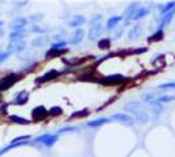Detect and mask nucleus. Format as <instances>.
Instances as JSON below:
<instances>
[{
    "label": "nucleus",
    "mask_w": 175,
    "mask_h": 157,
    "mask_svg": "<svg viewBox=\"0 0 175 157\" xmlns=\"http://www.w3.org/2000/svg\"><path fill=\"white\" fill-rule=\"evenodd\" d=\"M126 110L132 114V118L135 120H137L138 123L144 124V123H146V122L149 120V115L146 114L145 110L141 107L140 102H137V101L129 102V104L126 105Z\"/></svg>",
    "instance_id": "1"
},
{
    "label": "nucleus",
    "mask_w": 175,
    "mask_h": 157,
    "mask_svg": "<svg viewBox=\"0 0 175 157\" xmlns=\"http://www.w3.org/2000/svg\"><path fill=\"white\" fill-rule=\"evenodd\" d=\"M17 80V75L12 73V75H8L3 78L2 81H0V90H7L9 86H12Z\"/></svg>",
    "instance_id": "2"
},
{
    "label": "nucleus",
    "mask_w": 175,
    "mask_h": 157,
    "mask_svg": "<svg viewBox=\"0 0 175 157\" xmlns=\"http://www.w3.org/2000/svg\"><path fill=\"white\" fill-rule=\"evenodd\" d=\"M113 119L120 122V123H124L127 126H132L135 123V119L128 114H123V113H119V114H114L113 115Z\"/></svg>",
    "instance_id": "3"
},
{
    "label": "nucleus",
    "mask_w": 175,
    "mask_h": 157,
    "mask_svg": "<svg viewBox=\"0 0 175 157\" xmlns=\"http://www.w3.org/2000/svg\"><path fill=\"white\" fill-rule=\"evenodd\" d=\"M25 47H26V43L24 41L9 43V46H8V53H21V51L25 50Z\"/></svg>",
    "instance_id": "4"
},
{
    "label": "nucleus",
    "mask_w": 175,
    "mask_h": 157,
    "mask_svg": "<svg viewBox=\"0 0 175 157\" xmlns=\"http://www.w3.org/2000/svg\"><path fill=\"white\" fill-rule=\"evenodd\" d=\"M101 33H102V25L101 24H94L89 30V38L91 41H95V39L101 35Z\"/></svg>",
    "instance_id": "5"
},
{
    "label": "nucleus",
    "mask_w": 175,
    "mask_h": 157,
    "mask_svg": "<svg viewBox=\"0 0 175 157\" xmlns=\"http://www.w3.org/2000/svg\"><path fill=\"white\" fill-rule=\"evenodd\" d=\"M25 35H26L25 29L14 30V31H12L11 35H9V42H11V43H13V42H20L22 38H25Z\"/></svg>",
    "instance_id": "6"
},
{
    "label": "nucleus",
    "mask_w": 175,
    "mask_h": 157,
    "mask_svg": "<svg viewBox=\"0 0 175 157\" xmlns=\"http://www.w3.org/2000/svg\"><path fill=\"white\" fill-rule=\"evenodd\" d=\"M46 114H47V110L43 106H38V107H35L31 111V117H33L34 120H41L42 118L46 117Z\"/></svg>",
    "instance_id": "7"
},
{
    "label": "nucleus",
    "mask_w": 175,
    "mask_h": 157,
    "mask_svg": "<svg viewBox=\"0 0 175 157\" xmlns=\"http://www.w3.org/2000/svg\"><path fill=\"white\" fill-rule=\"evenodd\" d=\"M56 139H58V136H55V135H43V136H39L35 141H39V143H42L45 145H52L56 141Z\"/></svg>",
    "instance_id": "8"
},
{
    "label": "nucleus",
    "mask_w": 175,
    "mask_h": 157,
    "mask_svg": "<svg viewBox=\"0 0 175 157\" xmlns=\"http://www.w3.org/2000/svg\"><path fill=\"white\" fill-rule=\"evenodd\" d=\"M27 100H29V94H27V92H25V90H22V92H20L17 96H16L13 104L14 105H25Z\"/></svg>",
    "instance_id": "9"
},
{
    "label": "nucleus",
    "mask_w": 175,
    "mask_h": 157,
    "mask_svg": "<svg viewBox=\"0 0 175 157\" xmlns=\"http://www.w3.org/2000/svg\"><path fill=\"white\" fill-rule=\"evenodd\" d=\"M84 34L85 33H84V30H82V29H77L73 33L72 38H71V43H72V45H77V43H80L82 41V38H84Z\"/></svg>",
    "instance_id": "10"
},
{
    "label": "nucleus",
    "mask_w": 175,
    "mask_h": 157,
    "mask_svg": "<svg viewBox=\"0 0 175 157\" xmlns=\"http://www.w3.org/2000/svg\"><path fill=\"white\" fill-rule=\"evenodd\" d=\"M120 81H124V76H122V75H114V76L106 77L105 80H102L103 84H114V82H120Z\"/></svg>",
    "instance_id": "11"
},
{
    "label": "nucleus",
    "mask_w": 175,
    "mask_h": 157,
    "mask_svg": "<svg viewBox=\"0 0 175 157\" xmlns=\"http://www.w3.org/2000/svg\"><path fill=\"white\" fill-rule=\"evenodd\" d=\"M26 20L25 18H17V20H14V22L12 24V30H21V29H24V27L26 26Z\"/></svg>",
    "instance_id": "12"
},
{
    "label": "nucleus",
    "mask_w": 175,
    "mask_h": 157,
    "mask_svg": "<svg viewBox=\"0 0 175 157\" xmlns=\"http://www.w3.org/2000/svg\"><path fill=\"white\" fill-rule=\"evenodd\" d=\"M84 22H85V18L82 17V16H75L73 20H71L69 25L72 26V27H77V26L82 25V24H84Z\"/></svg>",
    "instance_id": "13"
},
{
    "label": "nucleus",
    "mask_w": 175,
    "mask_h": 157,
    "mask_svg": "<svg viewBox=\"0 0 175 157\" xmlns=\"http://www.w3.org/2000/svg\"><path fill=\"white\" fill-rule=\"evenodd\" d=\"M148 14V9L144 7H140V8H137V11L135 12V14L132 16V18L133 20H138V18H141V17H144V16Z\"/></svg>",
    "instance_id": "14"
},
{
    "label": "nucleus",
    "mask_w": 175,
    "mask_h": 157,
    "mask_svg": "<svg viewBox=\"0 0 175 157\" xmlns=\"http://www.w3.org/2000/svg\"><path fill=\"white\" fill-rule=\"evenodd\" d=\"M173 16H174V11H170V12H166V13L162 16V21H161V26H164L166 25V24H169L170 22V20L173 18Z\"/></svg>",
    "instance_id": "15"
},
{
    "label": "nucleus",
    "mask_w": 175,
    "mask_h": 157,
    "mask_svg": "<svg viewBox=\"0 0 175 157\" xmlns=\"http://www.w3.org/2000/svg\"><path fill=\"white\" fill-rule=\"evenodd\" d=\"M56 76H58V71L52 69V71H49L46 75H43V76L41 77V80L42 81H47V80H51V78H55Z\"/></svg>",
    "instance_id": "16"
},
{
    "label": "nucleus",
    "mask_w": 175,
    "mask_h": 157,
    "mask_svg": "<svg viewBox=\"0 0 175 157\" xmlns=\"http://www.w3.org/2000/svg\"><path fill=\"white\" fill-rule=\"evenodd\" d=\"M137 8H138V5L137 4H132L129 8H127V11H126V17H131L132 18V16L135 14V12L137 11Z\"/></svg>",
    "instance_id": "17"
},
{
    "label": "nucleus",
    "mask_w": 175,
    "mask_h": 157,
    "mask_svg": "<svg viewBox=\"0 0 175 157\" xmlns=\"http://www.w3.org/2000/svg\"><path fill=\"white\" fill-rule=\"evenodd\" d=\"M49 41V38L47 37H38V38H35L33 42H31V45L33 46H42V45H45V43Z\"/></svg>",
    "instance_id": "18"
},
{
    "label": "nucleus",
    "mask_w": 175,
    "mask_h": 157,
    "mask_svg": "<svg viewBox=\"0 0 175 157\" xmlns=\"http://www.w3.org/2000/svg\"><path fill=\"white\" fill-rule=\"evenodd\" d=\"M107 122L106 118H101V119H95L93 122H89L88 126H90V127H97V126H101V124H105Z\"/></svg>",
    "instance_id": "19"
},
{
    "label": "nucleus",
    "mask_w": 175,
    "mask_h": 157,
    "mask_svg": "<svg viewBox=\"0 0 175 157\" xmlns=\"http://www.w3.org/2000/svg\"><path fill=\"white\" fill-rule=\"evenodd\" d=\"M122 20V17H119V16H116V17H111L109 18V21H107V27H114L116 24H119V21Z\"/></svg>",
    "instance_id": "20"
},
{
    "label": "nucleus",
    "mask_w": 175,
    "mask_h": 157,
    "mask_svg": "<svg viewBox=\"0 0 175 157\" xmlns=\"http://www.w3.org/2000/svg\"><path fill=\"white\" fill-rule=\"evenodd\" d=\"M141 33V29H140V26H135L132 30L129 31V39H135L137 37V34H140Z\"/></svg>",
    "instance_id": "21"
},
{
    "label": "nucleus",
    "mask_w": 175,
    "mask_h": 157,
    "mask_svg": "<svg viewBox=\"0 0 175 157\" xmlns=\"http://www.w3.org/2000/svg\"><path fill=\"white\" fill-rule=\"evenodd\" d=\"M11 120H13L16 122V123H22V124H26V123H29V120H26L25 118H20L17 115H11Z\"/></svg>",
    "instance_id": "22"
},
{
    "label": "nucleus",
    "mask_w": 175,
    "mask_h": 157,
    "mask_svg": "<svg viewBox=\"0 0 175 157\" xmlns=\"http://www.w3.org/2000/svg\"><path fill=\"white\" fill-rule=\"evenodd\" d=\"M47 29L45 26H39V25H34L33 27H31V31L33 33H45Z\"/></svg>",
    "instance_id": "23"
},
{
    "label": "nucleus",
    "mask_w": 175,
    "mask_h": 157,
    "mask_svg": "<svg viewBox=\"0 0 175 157\" xmlns=\"http://www.w3.org/2000/svg\"><path fill=\"white\" fill-rule=\"evenodd\" d=\"M174 9H175V2L166 4V7L162 8V12H164V13H166V12H170V11H174Z\"/></svg>",
    "instance_id": "24"
},
{
    "label": "nucleus",
    "mask_w": 175,
    "mask_h": 157,
    "mask_svg": "<svg viewBox=\"0 0 175 157\" xmlns=\"http://www.w3.org/2000/svg\"><path fill=\"white\" fill-rule=\"evenodd\" d=\"M161 38H162V30L157 31V33L154 34L153 37H150V38H149V42H153V41H158V39H161Z\"/></svg>",
    "instance_id": "25"
},
{
    "label": "nucleus",
    "mask_w": 175,
    "mask_h": 157,
    "mask_svg": "<svg viewBox=\"0 0 175 157\" xmlns=\"http://www.w3.org/2000/svg\"><path fill=\"white\" fill-rule=\"evenodd\" d=\"M160 89H175V82H169V84H162Z\"/></svg>",
    "instance_id": "26"
},
{
    "label": "nucleus",
    "mask_w": 175,
    "mask_h": 157,
    "mask_svg": "<svg viewBox=\"0 0 175 157\" xmlns=\"http://www.w3.org/2000/svg\"><path fill=\"white\" fill-rule=\"evenodd\" d=\"M50 113H51V115H60L62 114V109L60 107H52L50 110Z\"/></svg>",
    "instance_id": "27"
},
{
    "label": "nucleus",
    "mask_w": 175,
    "mask_h": 157,
    "mask_svg": "<svg viewBox=\"0 0 175 157\" xmlns=\"http://www.w3.org/2000/svg\"><path fill=\"white\" fill-rule=\"evenodd\" d=\"M109 45H110L109 39H103V41L99 42V47H101V49H107V47H109Z\"/></svg>",
    "instance_id": "28"
},
{
    "label": "nucleus",
    "mask_w": 175,
    "mask_h": 157,
    "mask_svg": "<svg viewBox=\"0 0 175 157\" xmlns=\"http://www.w3.org/2000/svg\"><path fill=\"white\" fill-rule=\"evenodd\" d=\"M9 58V53H0V63L5 62Z\"/></svg>",
    "instance_id": "29"
},
{
    "label": "nucleus",
    "mask_w": 175,
    "mask_h": 157,
    "mask_svg": "<svg viewBox=\"0 0 175 157\" xmlns=\"http://www.w3.org/2000/svg\"><path fill=\"white\" fill-rule=\"evenodd\" d=\"M65 46V42H59V43H55V45H52V49L55 50H60L62 47Z\"/></svg>",
    "instance_id": "30"
},
{
    "label": "nucleus",
    "mask_w": 175,
    "mask_h": 157,
    "mask_svg": "<svg viewBox=\"0 0 175 157\" xmlns=\"http://www.w3.org/2000/svg\"><path fill=\"white\" fill-rule=\"evenodd\" d=\"M88 114V110H82V111H78V113H73L72 117H82V115H86Z\"/></svg>",
    "instance_id": "31"
},
{
    "label": "nucleus",
    "mask_w": 175,
    "mask_h": 157,
    "mask_svg": "<svg viewBox=\"0 0 175 157\" xmlns=\"http://www.w3.org/2000/svg\"><path fill=\"white\" fill-rule=\"evenodd\" d=\"M41 18H42L41 14H35L33 17H30V21H38V20H41Z\"/></svg>",
    "instance_id": "32"
},
{
    "label": "nucleus",
    "mask_w": 175,
    "mask_h": 157,
    "mask_svg": "<svg viewBox=\"0 0 175 157\" xmlns=\"http://www.w3.org/2000/svg\"><path fill=\"white\" fill-rule=\"evenodd\" d=\"M16 4H17V7H24V5H25V4H26V2H22V3H16Z\"/></svg>",
    "instance_id": "33"
},
{
    "label": "nucleus",
    "mask_w": 175,
    "mask_h": 157,
    "mask_svg": "<svg viewBox=\"0 0 175 157\" xmlns=\"http://www.w3.org/2000/svg\"><path fill=\"white\" fill-rule=\"evenodd\" d=\"M3 35H4V30L2 29V27H0V38H2V37H3Z\"/></svg>",
    "instance_id": "34"
},
{
    "label": "nucleus",
    "mask_w": 175,
    "mask_h": 157,
    "mask_svg": "<svg viewBox=\"0 0 175 157\" xmlns=\"http://www.w3.org/2000/svg\"><path fill=\"white\" fill-rule=\"evenodd\" d=\"M3 25V21H0V26H2Z\"/></svg>",
    "instance_id": "35"
}]
</instances>
